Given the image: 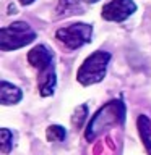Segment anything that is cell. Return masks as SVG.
<instances>
[{
  "mask_svg": "<svg viewBox=\"0 0 151 155\" xmlns=\"http://www.w3.org/2000/svg\"><path fill=\"white\" fill-rule=\"evenodd\" d=\"M124 121H125V105L120 100H111L94 113V116L88 123L85 137L88 142H91L99 134L104 133L107 128L122 124Z\"/></svg>",
  "mask_w": 151,
  "mask_h": 155,
  "instance_id": "obj_1",
  "label": "cell"
},
{
  "mask_svg": "<svg viewBox=\"0 0 151 155\" xmlns=\"http://www.w3.org/2000/svg\"><path fill=\"white\" fill-rule=\"evenodd\" d=\"M111 61V53L104 50L93 52L85 61L81 63L80 70L76 73V79L81 86L97 84L106 78L107 65Z\"/></svg>",
  "mask_w": 151,
  "mask_h": 155,
  "instance_id": "obj_2",
  "label": "cell"
},
{
  "mask_svg": "<svg viewBox=\"0 0 151 155\" xmlns=\"http://www.w3.org/2000/svg\"><path fill=\"white\" fill-rule=\"evenodd\" d=\"M36 39V32L24 21H15L0 29V50L10 52L31 44Z\"/></svg>",
  "mask_w": 151,
  "mask_h": 155,
  "instance_id": "obj_3",
  "label": "cell"
},
{
  "mask_svg": "<svg viewBox=\"0 0 151 155\" xmlns=\"http://www.w3.org/2000/svg\"><path fill=\"white\" fill-rule=\"evenodd\" d=\"M93 26L86 23H73L70 26L60 28L55 32V39L68 50H76L85 44L91 42Z\"/></svg>",
  "mask_w": 151,
  "mask_h": 155,
  "instance_id": "obj_4",
  "label": "cell"
},
{
  "mask_svg": "<svg viewBox=\"0 0 151 155\" xmlns=\"http://www.w3.org/2000/svg\"><path fill=\"white\" fill-rule=\"evenodd\" d=\"M136 12V3L133 0H111L102 7V18L106 21L120 23L130 18Z\"/></svg>",
  "mask_w": 151,
  "mask_h": 155,
  "instance_id": "obj_5",
  "label": "cell"
},
{
  "mask_svg": "<svg viewBox=\"0 0 151 155\" xmlns=\"http://www.w3.org/2000/svg\"><path fill=\"white\" fill-rule=\"evenodd\" d=\"M28 61L33 68H36L39 71V74L55 71V68H54V55L46 45L33 47L28 53Z\"/></svg>",
  "mask_w": 151,
  "mask_h": 155,
  "instance_id": "obj_6",
  "label": "cell"
},
{
  "mask_svg": "<svg viewBox=\"0 0 151 155\" xmlns=\"http://www.w3.org/2000/svg\"><path fill=\"white\" fill-rule=\"evenodd\" d=\"M23 99V92L19 87L10 84L7 81L0 82V102L2 105H15Z\"/></svg>",
  "mask_w": 151,
  "mask_h": 155,
  "instance_id": "obj_7",
  "label": "cell"
},
{
  "mask_svg": "<svg viewBox=\"0 0 151 155\" xmlns=\"http://www.w3.org/2000/svg\"><path fill=\"white\" fill-rule=\"evenodd\" d=\"M136 128H138L140 137L146 147V152H148V155H151V121L148 116L140 115L136 120Z\"/></svg>",
  "mask_w": 151,
  "mask_h": 155,
  "instance_id": "obj_8",
  "label": "cell"
},
{
  "mask_svg": "<svg viewBox=\"0 0 151 155\" xmlns=\"http://www.w3.org/2000/svg\"><path fill=\"white\" fill-rule=\"evenodd\" d=\"M46 136L51 142H62V140L67 137V131H65V128H62V126H58V124H52L47 128Z\"/></svg>",
  "mask_w": 151,
  "mask_h": 155,
  "instance_id": "obj_9",
  "label": "cell"
},
{
  "mask_svg": "<svg viewBox=\"0 0 151 155\" xmlns=\"http://www.w3.org/2000/svg\"><path fill=\"white\" fill-rule=\"evenodd\" d=\"M86 116H88V107L83 104L80 107H76L75 111H73V116H72V123L73 126H75L76 129H80L83 123H85V120H86Z\"/></svg>",
  "mask_w": 151,
  "mask_h": 155,
  "instance_id": "obj_10",
  "label": "cell"
},
{
  "mask_svg": "<svg viewBox=\"0 0 151 155\" xmlns=\"http://www.w3.org/2000/svg\"><path fill=\"white\" fill-rule=\"evenodd\" d=\"M0 137H2V152L3 153H10V150L13 147V133L7 128H3L0 131Z\"/></svg>",
  "mask_w": 151,
  "mask_h": 155,
  "instance_id": "obj_11",
  "label": "cell"
},
{
  "mask_svg": "<svg viewBox=\"0 0 151 155\" xmlns=\"http://www.w3.org/2000/svg\"><path fill=\"white\" fill-rule=\"evenodd\" d=\"M60 8H63L65 15H75L76 10H80L78 8V0H60Z\"/></svg>",
  "mask_w": 151,
  "mask_h": 155,
  "instance_id": "obj_12",
  "label": "cell"
},
{
  "mask_svg": "<svg viewBox=\"0 0 151 155\" xmlns=\"http://www.w3.org/2000/svg\"><path fill=\"white\" fill-rule=\"evenodd\" d=\"M33 2H34V0H19V3H21V5H29Z\"/></svg>",
  "mask_w": 151,
  "mask_h": 155,
  "instance_id": "obj_13",
  "label": "cell"
},
{
  "mask_svg": "<svg viewBox=\"0 0 151 155\" xmlns=\"http://www.w3.org/2000/svg\"><path fill=\"white\" fill-rule=\"evenodd\" d=\"M83 2H86V3H96V2H99V0H83Z\"/></svg>",
  "mask_w": 151,
  "mask_h": 155,
  "instance_id": "obj_14",
  "label": "cell"
}]
</instances>
